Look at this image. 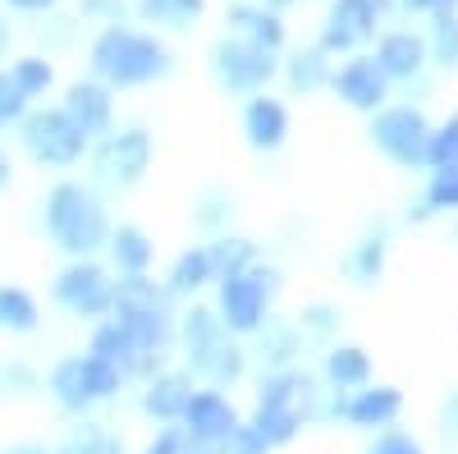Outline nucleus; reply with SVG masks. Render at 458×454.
Segmentation results:
<instances>
[{"mask_svg":"<svg viewBox=\"0 0 458 454\" xmlns=\"http://www.w3.org/2000/svg\"><path fill=\"white\" fill-rule=\"evenodd\" d=\"M42 225L60 253L69 257H92L110 244V216H106V202L92 184H79V179H60L51 193H47V211H42Z\"/></svg>","mask_w":458,"mask_h":454,"instance_id":"1","label":"nucleus"},{"mask_svg":"<svg viewBox=\"0 0 458 454\" xmlns=\"http://www.w3.org/2000/svg\"><path fill=\"white\" fill-rule=\"evenodd\" d=\"M179 345H183L188 372L202 376L207 386L229 390L234 381H243V372H248V349L234 339V330L220 321L216 308H202V303H193V308L179 317Z\"/></svg>","mask_w":458,"mask_h":454,"instance_id":"2","label":"nucleus"},{"mask_svg":"<svg viewBox=\"0 0 458 454\" xmlns=\"http://www.w3.org/2000/svg\"><path fill=\"white\" fill-rule=\"evenodd\" d=\"M88 64H92V79H101L106 88H147V83L165 79V73L174 69L170 51L157 42V37L120 28V23H110L92 42Z\"/></svg>","mask_w":458,"mask_h":454,"instance_id":"3","label":"nucleus"},{"mask_svg":"<svg viewBox=\"0 0 458 454\" xmlns=\"http://www.w3.org/2000/svg\"><path fill=\"white\" fill-rule=\"evenodd\" d=\"M170 289L157 285L147 271L142 276H120L114 280V308L110 317H120L151 354H165L174 339H179V317L170 308Z\"/></svg>","mask_w":458,"mask_h":454,"instance_id":"4","label":"nucleus"},{"mask_svg":"<svg viewBox=\"0 0 458 454\" xmlns=\"http://www.w3.org/2000/svg\"><path fill=\"white\" fill-rule=\"evenodd\" d=\"M280 289L284 276L266 261H252V267L216 280V313L234 335H257V326L271 317V303L280 298Z\"/></svg>","mask_w":458,"mask_h":454,"instance_id":"5","label":"nucleus"},{"mask_svg":"<svg viewBox=\"0 0 458 454\" xmlns=\"http://www.w3.org/2000/svg\"><path fill=\"white\" fill-rule=\"evenodd\" d=\"M124 381H129V376H124L120 367L88 349V354L60 358V363L51 367V376H47V390H51V399H55L64 413H79V418H83L92 404L120 395Z\"/></svg>","mask_w":458,"mask_h":454,"instance_id":"6","label":"nucleus"},{"mask_svg":"<svg viewBox=\"0 0 458 454\" xmlns=\"http://www.w3.org/2000/svg\"><path fill=\"white\" fill-rule=\"evenodd\" d=\"M157 142L147 129H110L92 147V188L97 193H129L151 170Z\"/></svg>","mask_w":458,"mask_h":454,"instance_id":"7","label":"nucleus"},{"mask_svg":"<svg viewBox=\"0 0 458 454\" xmlns=\"http://www.w3.org/2000/svg\"><path fill=\"white\" fill-rule=\"evenodd\" d=\"M431 120L422 116V106H380L371 116V147L399 170H427V151H431Z\"/></svg>","mask_w":458,"mask_h":454,"instance_id":"8","label":"nucleus"},{"mask_svg":"<svg viewBox=\"0 0 458 454\" xmlns=\"http://www.w3.org/2000/svg\"><path fill=\"white\" fill-rule=\"evenodd\" d=\"M88 142L92 138L64 116V106H55V110H28V116L19 120V147L28 151L37 166H51V170L79 166Z\"/></svg>","mask_w":458,"mask_h":454,"instance_id":"9","label":"nucleus"},{"mask_svg":"<svg viewBox=\"0 0 458 454\" xmlns=\"http://www.w3.org/2000/svg\"><path fill=\"white\" fill-rule=\"evenodd\" d=\"M276 51H266L248 37H225V42L211 47V79L234 92V97H252V92H266V83L276 79Z\"/></svg>","mask_w":458,"mask_h":454,"instance_id":"10","label":"nucleus"},{"mask_svg":"<svg viewBox=\"0 0 458 454\" xmlns=\"http://www.w3.org/2000/svg\"><path fill=\"white\" fill-rule=\"evenodd\" d=\"M51 298L69 317L97 321V317H110V308H114V280H110L106 267H97L92 257H73L69 267L51 280Z\"/></svg>","mask_w":458,"mask_h":454,"instance_id":"11","label":"nucleus"},{"mask_svg":"<svg viewBox=\"0 0 458 454\" xmlns=\"http://www.w3.org/2000/svg\"><path fill=\"white\" fill-rule=\"evenodd\" d=\"M179 427H183L188 441H216V445H229V441H234V432L243 427V418H239V408L225 399L220 386H202V390H193V399H188Z\"/></svg>","mask_w":458,"mask_h":454,"instance_id":"12","label":"nucleus"},{"mask_svg":"<svg viewBox=\"0 0 458 454\" xmlns=\"http://www.w3.org/2000/svg\"><path fill=\"white\" fill-rule=\"evenodd\" d=\"M330 92H335L344 106L376 116V110L390 101V73L380 69L376 56H353V60L339 64V73H330Z\"/></svg>","mask_w":458,"mask_h":454,"instance_id":"13","label":"nucleus"},{"mask_svg":"<svg viewBox=\"0 0 458 454\" xmlns=\"http://www.w3.org/2000/svg\"><path fill=\"white\" fill-rule=\"evenodd\" d=\"M92 354H101L106 363H114L124 376H157L161 372V358H165V354H151L120 317H106L92 330Z\"/></svg>","mask_w":458,"mask_h":454,"instance_id":"14","label":"nucleus"},{"mask_svg":"<svg viewBox=\"0 0 458 454\" xmlns=\"http://www.w3.org/2000/svg\"><path fill=\"white\" fill-rule=\"evenodd\" d=\"M376 23H380V0H335L321 28V47L330 56L353 51L376 32Z\"/></svg>","mask_w":458,"mask_h":454,"instance_id":"15","label":"nucleus"},{"mask_svg":"<svg viewBox=\"0 0 458 454\" xmlns=\"http://www.w3.org/2000/svg\"><path fill=\"white\" fill-rule=\"evenodd\" d=\"M64 116L79 124L88 138H106L114 129V97L101 79H79V83H69L64 92Z\"/></svg>","mask_w":458,"mask_h":454,"instance_id":"16","label":"nucleus"},{"mask_svg":"<svg viewBox=\"0 0 458 454\" xmlns=\"http://www.w3.org/2000/svg\"><path fill=\"white\" fill-rule=\"evenodd\" d=\"M193 372H179V367H161L157 376H147V390H142V413L151 423H161V427H170V423H179L183 418V408H188V399H193Z\"/></svg>","mask_w":458,"mask_h":454,"instance_id":"17","label":"nucleus"},{"mask_svg":"<svg viewBox=\"0 0 458 454\" xmlns=\"http://www.w3.org/2000/svg\"><path fill=\"white\" fill-rule=\"evenodd\" d=\"M243 138L252 151H280L289 142V110L280 97H266V92H252L248 106H243Z\"/></svg>","mask_w":458,"mask_h":454,"instance_id":"18","label":"nucleus"},{"mask_svg":"<svg viewBox=\"0 0 458 454\" xmlns=\"http://www.w3.org/2000/svg\"><path fill=\"white\" fill-rule=\"evenodd\" d=\"M399 413H403V395L394 386H362L344 404V423L358 432H386L399 423Z\"/></svg>","mask_w":458,"mask_h":454,"instance_id":"19","label":"nucleus"},{"mask_svg":"<svg viewBox=\"0 0 458 454\" xmlns=\"http://www.w3.org/2000/svg\"><path fill=\"white\" fill-rule=\"evenodd\" d=\"M376 60H380V69L390 73V83H412L417 73L427 69L431 47H427V37H417V32H408V28H394V32L380 37Z\"/></svg>","mask_w":458,"mask_h":454,"instance_id":"20","label":"nucleus"},{"mask_svg":"<svg viewBox=\"0 0 458 454\" xmlns=\"http://www.w3.org/2000/svg\"><path fill=\"white\" fill-rule=\"evenodd\" d=\"M302 345H308V335H302V326H298L293 317H276V313H271V317L257 326V358H261L266 372L293 367L298 354H302Z\"/></svg>","mask_w":458,"mask_h":454,"instance_id":"21","label":"nucleus"},{"mask_svg":"<svg viewBox=\"0 0 458 454\" xmlns=\"http://www.w3.org/2000/svg\"><path fill=\"white\" fill-rule=\"evenodd\" d=\"M386 257H390L386 230H380V235H362L349 253L339 257V271H344V280H349L353 289H371L380 276H386Z\"/></svg>","mask_w":458,"mask_h":454,"instance_id":"22","label":"nucleus"},{"mask_svg":"<svg viewBox=\"0 0 458 454\" xmlns=\"http://www.w3.org/2000/svg\"><path fill=\"white\" fill-rule=\"evenodd\" d=\"M106 253H110L120 276H142L151 267V257H157V244H151V235L142 230V225H114Z\"/></svg>","mask_w":458,"mask_h":454,"instance_id":"23","label":"nucleus"},{"mask_svg":"<svg viewBox=\"0 0 458 454\" xmlns=\"http://www.w3.org/2000/svg\"><path fill=\"white\" fill-rule=\"evenodd\" d=\"M216 285V261H211V248L198 244V248H183L174 261H170V276H165V289L174 298H193L198 289Z\"/></svg>","mask_w":458,"mask_h":454,"instance_id":"24","label":"nucleus"},{"mask_svg":"<svg viewBox=\"0 0 458 454\" xmlns=\"http://www.w3.org/2000/svg\"><path fill=\"white\" fill-rule=\"evenodd\" d=\"M266 441H271V450H280V445H289L302 427H308V418H302V408L298 404H289V399H257V408H252V418H248Z\"/></svg>","mask_w":458,"mask_h":454,"instance_id":"25","label":"nucleus"},{"mask_svg":"<svg viewBox=\"0 0 458 454\" xmlns=\"http://www.w3.org/2000/svg\"><path fill=\"white\" fill-rule=\"evenodd\" d=\"M321 376L335 390H362V386H371V354L362 345H330Z\"/></svg>","mask_w":458,"mask_h":454,"instance_id":"26","label":"nucleus"},{"mask_svg":"<svg viewBox=\"0 0 458 454\" xmlns=\"http://www.w3.org/2000/svg\"><path fill=\"white\" fill-rule=\"evenodd\" d=\"M229 28H234L239 37H248V42L266 47V51L284 47V23H280L276 10H266V5H234L229 10Z\"/></svg>","mask_w":458,"mask_h":454,"instance_id":"27","label":"nucleus"},{"mask_svg":"<svg viewBox=\"0 0 458 454\" xmlns=\"http://www.w3.org/2000/svg\"><path fill=\"white\" fill-rule=\"evenodd\" d=\"M330 51L326 47H308V51H293L289 64H284V83L293 97H312L330 83Z\"/></svg>","mask_w":458,"mask_h":454,"instance_id":"28","label":"nucleus"},{"mask_svg":"<svg viewBox=\"0 0 458 454\" xmlns=\"http://www.w3.org/2000/svg\"><path fill=\"white\" fill-rule=\"evenodd\" d=\"M458 216V170H431L427 193L417 198V207H408V220H431V216Z\"/></svg>","mask_w":458,"mask_h":454,"instance_id":"29","label":"nucleus"},{"mask_svg":"<svg viewBox=\"0 0 458 454\" xmlns=\"http://www.w3.org/2000/svg\"><path fill=\"white\" fill-rule=\"evenodd\" d=\"M42 326V308L23 285H0V330L10 335H28Z\"/></svg>","mask_w":458,"mask_h":454,"instance_id":"30","label":"nucleus"},{"mask_svg":"<svg viewBox=\"0 0 458 454\" xmlns=\"http://www.w3.org/2000/svg\"><path fill=\"white\" fill-rule=\"evenodd\" d=\"M55 454H129V450H124V441L114 436L106 423H79V427L64 432Z\"/></svg>","mask_w":458,"mask_h":454,"instance_id":"31","label":"nucleus"},{"mask_svg":"<svg viewBox=\"0 0 458 454\" xmlns=\"http://www.w3.org/2000/svg\"><path fill=\"white\" fill-rule=\"evenodd\" d=\"M229 216H234V193H229V188L207 184L202 193L193 198V225H198L202 235H225Z\"/></svg>","mask_w":458,"mask_h":454,"instance_id":"32","label":"nucleus"},{"mask_svg":"<svg viewBox=\"0 0 458 454\" xmlns=\"http://www.w3.org/2000/svg\"><path fill=\"white\" fill-rule=\"evenodd\" d=\"M207 10V0H138V14L157 28H188L198 23Z\"/></svg>","mask_w":458,"mask_h":454,"instance_id":"33","label":"nucleus"},{"mask_svg":"<svg viewBox=\"0 0 458 454\" xmlns=\"http://www.w3.org/2000/svg\"><path fill=\"white\" fill-rule=\"evenodd\" d=\"M207 248H211V261H216V280L252 267V261H261V257H257V244L243 239V235H216Z\"/></svg>","mask_w":458,"mask_h":454,"instance_id":"34","label":"nucleus"},{"mask_svg":"<svg viewBox=\"0 0 458 454\" xmlns=\"http://www.w3.org/2000/svg\"><path fill=\"white\" fill-rule=\"evenodd\" d=\"M298 326H302V335L312 339V345H330V339L339 335V308L335 303H326V298H317V303H308V308H302L298 317H293Z\"/></svg>","mask_w":458,"mask_h":454,"instance_id":"35","label":"nucleus"},{"mask_svg":"<svg viewBox=\"0 0 458 454\" xmlns=\"http://www.w3.org/2000/svg\"><path fill=\"white\" fill-rule=\"evenodd\" d=\"M431 60L440 69H454L458 64V19L454 10H436V23H431Z\"/></svg>","mask_w":458,"mask_h":454,"instance_id":"36","label":"nucleus"},{"mask_svg":"<svg viewBox=\"0 0 458 454\" xmlns=\"http://www.w3.org/2000/svg\"><path fill=\"white\" fill-rule=\"evenodd\" d=\"M427 170H458V110L431 133V151H427Z\"/></svg>","mask_w":458,"mask_h":454,"instance_id":"37","label":"nucleus"},{"mask_svg":"<svg viewBox=\"0 0 458 454\" xmlns=\"http://www.w3.org/2000/svg\"><path fill=\"white\" fill-rule=\"evenodd\" d=\"M10 73H14V83H19L28 97H42V92L55 83V69H51L42 56H23V60L10 69Z\"/></svg>","mask_w":458,"mask_h":454,"instance_id":"38","label":"nucleus"},{"mask_svg":"<svg viewBox=\"0 0 458 454\" xmlns=\"http://www.w3.org/2000/svg\"><path fill=\"white\" fill-rule=\"evenodd\" d=\"M28 116V92L14 83V73H0V129H10Z\"/></svg>","mask_w":458,"mask_h":454,"instance_id":"39","label":"nucleus"},{"mask_svg":"<svg viewBox=\"0 0 458 454\" xmlns=\"http://www.w3.org/2000/svg\"><path fill=\"white\" fill-rule=\"evenodd\" d=\"M37 386V372L28 367V363H19V358H10V363H0V395H32Z\"/></svg>","mask_w":458,"mask_h":454,"instance_id":"40","label":"nucleus"},{"mask_svg":"<svg viewBox=\"0 0 458 454\" xmlns=\"http://www.w3.org/2000/svg\"><path fill=\"white\" fill-rule=\"evenodd\" d=\"M367 454H427L422 441L399 432V427H386V432H376V441L367 445Z\"/></svg>","mask_w":458,"mask_h":454,"instance_id":"41","label":"nucleus"},{"mask_svg":"<svg viewBox=\"0 0 458 454\" xmlns=\"http://www.w3.org/2000/svg\"><path fill=\"white\" fill-rule=\"evenodd\" d=\"M229 454H271V441H266L252 423H243L234 432V441H229Z\"/></svg>","mask_w":458,"mask_h":454,"instance_id":"42","label":"nucleus"},{"mask_svg":"<svg viewBox=\"0 0 458 454\" xmlns=\"http://www.w3.org/2000/svg\"><path fill=\"white\" fill-rule=\"evenodd\" d=\"M142 454H183V427H179V423L161 427L157 436L142 445Z\"/></svg>","mask_w":458,"mask_h":454,"instance_id":"43","label":"nucleus"},{"mask_svg":"<svg viewBox=\"0 0 458 454\" xmlns=\"http://www.w3.org/2000/svg\"><path fill=\"white\" fill-rule=\"evenodd\" d=\"M83 14H92L101 23H120L124 19V0H83Z\"/></svg>","mask_w":458,"mask_h":454,"instance_id":"44","label":"nucleus"},{"mask_svg":"<svg viewBox=\"0 0 458 454\" xmlns=\"http://www.w3.org/2000/svg\"><path fill=\"white\" fill-rule=\"evenodd\" d=\"M440 436H445L449 445H458V390L440 404Z\"/></svg>","mask_w":458,"mask_h":454,"instance_id":"45","label":"nucleus"},{"mask_svg":"<svg viewBox=\"0 0 458 454\" xmlns=\"http://www.w3.org/2000/svg\"><path fill=\"white\" fill-rule=\"evenodd\" d=\"M183 454H229V445H216V441H188V436H183Z\"/></svg>","mask_w":458,"mask_h":454,"instance_id":"46","label":"nucleus"},{"mask_svg":"<svg viewBox=\"0 0 458 454\" xmlns=\"http://www.w3.org/2000/svg\"><path fill=\"white\" fill-rule=\"evenodd\" d=\"M394 5V10H431L436 14V0H380V10Z\"/></svg>","mask_w":458,"mask_h":454,"instance_id":"47","label":"nucleus"},{"mask_svg":"<svg viewBox=\"0 0 458 454\" xmlns=\"http://www.w3.org/2000/svg\"><path fill=\"white\" fill-rule=\"evenodd\" d=\"M0 454H55V450H47V445H32V441H23V445H10V450H0Z\"/></svg>","mask_w":458,"mask_h":454,"instance_id":"48","label":"nucleus"},{"mask_svg":"<svg viewBox=\"0 0 458 454\" xmlns=\"http://www.w3.org/2000/svg\"><path fill=\"white\" fill-rule=\"evenodd\" d=\"M10 175H14V161H10V151H5V142H0V188L10 184Z\"/></svg>","mask_w":458,"mask_h":454,"instance_id":"49","label":"nucleus"},{"mask_svg":"<svg viewBox=\"0 0 458 454\" xmlns=\"http://www.w3.org/2000/svg\"><path fill=\"white\" fill-rule=\"evenodd\" d=\"M10 5H14V10H32V14H37V10H51L55 0H10Z\"/></svg>","mask_w":458,"mask_h":454,"instance_id":"50","label":"nucleus"},{"mask_svg":"<svg viewBox=\"0 0 458 454\" xmlns=\"http://www.w3.org/2000/svg\"><path fill=\"white\" fill-rule=\"evenodd\" d=\"M5 51H10V23L0 19V56H5Z\"/></svg>","mask_w":458,"mask_h":454,"instance_id":"51","label":"nucleus"},{"mask_svg":"<svg viewBox=\"0 0 458 454\" xmlns=\"http://www.w3.org/2000/svg\"><path fill=\"white\" fill-rule=\"evenodd\" d=\"M458 5V0H436V10H454Z\"/></svg>","mask_w":458,"mask_h":454,"instance_id":"52","label":"nucleus"},{"mask_svg":"<svg viewBox=\"0 0 458 454\" xmlns=\"http://www.w3.org/2000/svg\"><path fill=\"white\" fill-rule=\"evenodd\" d=\"M266 5H271V10H280V5H289V0H266Z\"/></svg>","mask_w":458,"mask_h":454,"instance_id":"53","label":"nucleus"},{"mask_svg":"<svg viewBox=\"0 0 458 454\" xmlns=\"http://www.w3.org/2000/svg\"><path fill=\"white\" fill-rule=\"evenodd\" d=\"M454 239H458V220H454Z\"/></svg>","mask_w":458,"mask_h":454,"instance_id":"54","label":"nucleus"}]
</instances>
